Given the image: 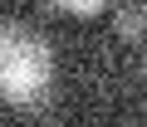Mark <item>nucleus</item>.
Listing matches in <instances>:
<instances>
[{
  "label": "nucleus",
  "instance_id": "nucleus-1",
  "mask_svg": "<svg viewBox=\"0 0 147 127\" xmlns=\"http://www.w3.org/2000/svg\"><path fill=\"white\" fill-rule=\"evenodd\" d=\"M54 98V49L20 20H0V108L44 112Z\"/></svg>",
  "mask_w": 147,
  "mask_h": 127
},
{
  "label": "nucleus",
  "instance_id": "nucleus-2",
  "mask_svg": "<svg viewBox=\"0 0 147 127\" xmlns=\"http://www.w3.org/2000/svg\"><path fill=\"white\" fill-rule=\"evenodd\" d=\"M113 29H118V39L142 44V39H147V10H142V5H123V10L113 15Z\"/></svg>",
  "mask_w": 147,
  "mask_h": 127
},
{
  "label": "nucleus",
  "instance_id": "nucleus-3",
  "mask_svg": "<svg viewBox=\"0 0 147 127\" xmlns=\"http://www.w3.org/2000/svg\"><path fill=\"white\" fill-rule=\"evenodd\" d=\"M44 5L59 10V15H74V20H93V15L108 10V0H44Z\"/></svg>",
  "mask_w": 147,
  "mask_h": 127
}]
</instances>
